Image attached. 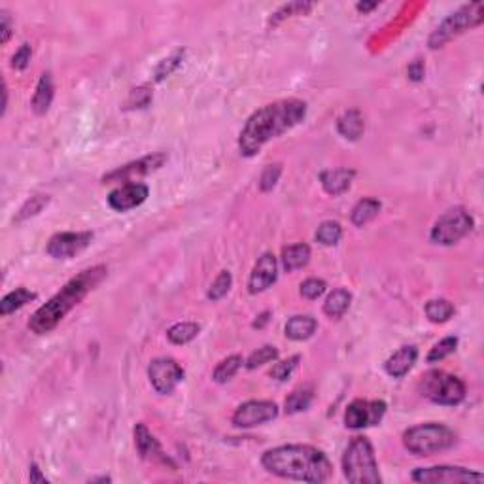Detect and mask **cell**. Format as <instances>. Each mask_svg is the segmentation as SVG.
I'll list each match as a JSON object with an SVG mask.
<instances>
[{"instance_id": "cell-1", "label": "cell", "mask_w": 484, "mask_h": 484, "mask_svg": "<svg viewBox=\"0 0 484 484\" xmlns=\"http://www.w3.org/2000/svg\"><path fill=\"white\" fill-rule=\"evenodd\" d=\"M307 116V103L299 99H284L265 104L246 119L238 135V150L244 157H253L269 140L278 138Z\"/></svg>"}, {"instance_id": "cell-2", "label": "cell", "mask_w": 484, "mask_h": 484, "mask_svg": "<svg viewBox=\"0 0 484 484\" xmlns=\"http://www.w3.org/2000/svg\"><path fill=\"white\" fill-rule=\"evenodd\" d=\"M261 465L271 475L280 479L299 480V483H328L333 465L326 452L311 445H282L269 448L261 456Z\"/></svg>"}, {"instance_id": "cell-3", "label": "cell", "mask_w": 484, "mask_h": 484, "mask_svg": "<svg viewBox=\"0 0 484 484\" xmlns=\"http://www.w3.org/2000/svg\"><path fill=\"white\" fill-rule=\"evenodd\" d=\"M106 273L108 269L104 265H97V267H91V269L81 271L80 275L74 276L61 288L59 293H55L46 305H42L34 312L31 320H29V329L36 335H46L49 331H54L61 323V320L72 308L78 307L89 291L95 290L103 282Z\"/></svg>"}, {"instance_id": "cell-4", "label": "cell", "mask_w": 484, "mask_h": 484, "mask_svg": "<svg viewBox=\"0 0 484 484\" xmlns=\"http://www.w3.org/2000/svg\"><path fill=\"white\" fill-rule=\"evenodd\" d=\"M343 473L352 484H380L378 463L371 441L367 437H354L343 454Z\"/></svg>"}, {"instance_id": "cell-5", "label": "cell", "mask_w": 484, "mask_h": 484, "mask_svg": "<svg viewBox=\"0 0 484 484\" xmlns=\"http://www.w3.org/2000/svg\"><path fill=\"white\" fill-rule=\"evenodd\" d=\"M405 448L415 456H431L456 445V433L447 425L428 422L413 425L403 433Z\"/></svg>"}, {"instance_id": "cell-6", "label": "cell", "mask_w": 484, "mask_h": 484, "mask_svg": "<svg viewBox=\"0 0 484 484\" xmlns=\"http://www.w3.org/2000/svg\"><path fill=\"white\" fill-rule=\"evenodd\" d=\"M418 390L431 403L445 405V407H454L465 399V384L450 373L439 371V369L424 373L420 377Z\"/></svg>"}, {"instance_id": "cell-7", "label": "cell", "mask_w": 484, "mask_h": 484, "mask_svg": "<svg viewBox=\"0 0 484 484\" xmlns=\"http://www.w3.org/2000/svg\"><path fill=\"white\" fill-rule=\"evenodd\" d=\"M483 19H484L483 2H471V4L462 6L460 10L450 14V16H448L447 19L431 33L428 44H430L431 49L443 48L445 44H448L456 36H460V34H463L465 31H469V29L479 27L480 23H483Z\"/></svg>"}, {"instance_id": "cell-8", "label": "cell", "mask_w": 484, "mask_h": 484, "mask_svg": "<svg viewBox=\"0 0 484 484\" xmlns=\"http://www.w3.org/2000/svg\"><path fill=\"white\" fill-rule=\"evenodd\" d=\"M473 216L469 214L463 206H454V208L447 210L445 214L437 218V221L431 227L430 238L431 242L441 244V246H452V244L462 241L463 237H468L469 233L473 231Z\"/></svg>"}, {"instance_id": "cell-9", "label": "cell", "mask_w": 484, "mask_h": 484, "mask_svg": "<svg viewBox=\"0 0 484 484\" xmlns=\"http://www.w3.org/2000/svg\"><path fill=\"white\" fill-rule=\"evenodd\" d=\"M413 480L424 484H480L484 475L458 465H435L416 469L413 473Z\"/></svg>"}, {"instance_id": "cell-10", "label": "cell", "mask_w": 484, "mask_h": 484, "mask_svg": "<svg viewBox=\"0 0 484 484\" xmlns=\"http://www.w3.org/2000/svg\"><path fill=\"white\" fill-rule=\"evenodd\" d=\"M148 378L157 393L168 395L183 380V369L173 358H156L148 365Z\"/></svg>"}, {"instance_id": "cell-11", "label": "cell", "mask_w": 484, "mask_h": 484, "mask_svg": "<svg viewBox=\"0 0 484 484\" xmlns=\"http://www.w3.org/2000/svg\"><path fill=\"white\" fill-rule=\"evenodd\" d=\"M386 415V403L384 401H365L356 399L346 407L345 425L350 430H363L369 425H377Z\"/></svg>"}, {"instance_id": "cell-12", "label": "cell", "mask_w": 484, "mask_h": 484, "mask_svg": "<svg viewBox=\"0 0 484 484\" xmlns=\"http://www.w3.org/2000/svg\"><path fill=\"white\" fill-rule=\"evenodd\" d=\"M167 153L163 151H157V153H151V156H146L138 161H131L123 167L116 168L112 173H108L103 176V183H116V182H127L129 180H135L138 176H146V174L156 173L159 168L167 163Z\"/></svg>"}, {"instance_id": "cell-13", "label": "cell", "mask_w": 484, "mask_h": 484, "mask_svg": "<svg viewBox=\"0 0 484 484\" xmlns=\"http://www.w3.org/2000/svg\"><path fill=\"white\" fill-rule=\"evenodd\" d=\"M91 241L93 233L89 231L57 233V235L49 238L46 252H48L49 258L54 259H70L78 256L80 252H84L91 244Z\"/></svg>"}, {"instance_id": "cell-14", "label": "cell", "mask_w": 484, "mask_h": 484, "mask_svg": "<svg viewBox=\"0 0 484 484\" xmlns=\"http://www.w3.org/2000/svg\"><path fill=\"white\" fill-rule=\"evenodd\" d=\"M276 416H278V405L275 401H246L235 410L233 424L246 430V428H256L265 422H271Z\"/></svg>"}, {"instance_id": "cell-15", "label": "cell", "mask_w": 484, "mask_h": 484, "mask_svg": "<svg viewBox=\"0 0 484 484\" xmlns=\"http://www.w3.org/2000/svg\"><path fill=\"white\" fill-rule=\"evenodd\" d=\"M148 195H150V189L146 183L129 182L123 183L121 188L114 189L112 193L108 195V205L116 212H129L142 205L148 199Z\"/></svg>"}, {"instance_id": "cell-16", "label": "cell", "mask_w": 484, "mask_h": 484, "mask_svg": "<svg viewBox=\"0 0 484 484\" xmlns=\"http://www.w3.org/2000/svg\"><path fill=\"white\" fill-rule=\"evenodd\" d=\"M278 276V265H276V258L271 252H265L261 258L256 261L250 278H248V291L256 296L261 291L269 290L271 286L276 282Z\"/></svg>"}, {"instance_id": "cell-17", "label": "cell", "mask_w": 484, "mask_h": 484, "mask_svg": "<svg viewBox=\"0 0 484 484\" xmlns=\"http://www.w3.org/2000/svg\"><path fill=\"white\" fill-rule=\"evenodd\" d=\"M133 433H135L136 452H138L142 460H146V462H161L165 463V465L168 463V465H173L174 468V463L171 462V458L163 452L159 441L151 435V431L148 430L144 424H136Z\"/></svg>"}, {"instance_id": "cell-18", "label": "cell", "mask_w": 484, "mask_h": 484, "mask_svg": "<svg viewBox=\"0 0 484 484\" xmlns=\"http://www.w3.org/2000/svg\"><path fill=\"white\" fill-rule=\"evenodd\" d=\"M416 360H418V350H416V346L413 345L401 346L398 352H393V354L388 358L386 363H384V369H386V373L390 377L401 378L413 369Z\"/></svg>"}, {"instance_id": "cell-19", "label": "cell", "mask_w": 484, "mask_h": 484, "mask_svg": "<svg viewBox=\"0 0 484 484\" xmlns=\"http://www.w3.org/2000/svg\"><path fill=\"white\" fill-rule=\"evenodd\" d=\"M356 171H352V168H329V171H323L320 174V182H322L326 193L337 197V195L348 191Z\"/></svg>"}, {"instance_id": "cell-20", "label": "cell", "mask_w": 484, "mask_h": 484, "mask_svg": "<svg viewBox=\"0 0 484 484\" xmlns=\"http://www.w3.org/2000/svg\"><path fill=\"white\" fill-rule=\"evenodd\" d=\"M54 80H51V74L49 72H44L40 76V80L36 84V91L33 95V101H31V106H33V112L36 116H44L48 112L51 103H54Z\"/></svg>"}, {"instance_id": "cell-21", "label": "cell", "mask_w": 484, "mask_h": 484, "mask_svg": "<svg viewBox=\"0 0 484 484\" xmlns=\"http://www.w3.org/2000/svg\"><path fill=\"white\" fill-rule=\"evenodd\" d=\"M316 328V318L308 316V314H297L286 323V337L291 341H307L314 335Z\"/></svg>"}, {"instance_id": "cell-22", "label": "cell", "mask_w": 484, "mask_h": 484, "mask_svg": "<svg viewBox=\"0 0 484 484\" xmlns=\"http://www.w3.org/2000/svg\"><path fill=\"white\" fill-rule=\"evenodd\" d=\"M337 131L346 140H358L365 131V121L360 110H346L337 121Z\"/></svg>"}, {"instance_id": "cell-23", "label": "cell", "mask_w": 484, "mask_h": 484, "mask_svg": "<svg viewBox=\"0 0 484 484\" xmlns=\"http://www.w3.org/2000/svg\"><path fill=\"white\" fill-rule=\"evenodd\" d=\"M308 261H311V246L308 244L299 242V244H291V246H286L282 250V265L288 273L307 267Z\"/></svg>"}, {"instance_id": "cell-24", "label": "cell", "mask_w": 484, "mask_h": 484, "mask_svg": "<svg viewBox=\"0 0 484 484\" xmlns=\"http://www.w3.org/2000/svg\"><path fill=\"white\" fill-rule=\"evenodd\" d=\"M312 399H314V388L311 384H303V386L296 388L293 392L286 398L284 409L288 415H296V413H303L311 407Z\"/></svg>"}, {"instance_id": "cell-25", "label": "cell", "mask_w": 484, "mask_h": 484, "mask_svg": "<svg viewBox=\"0 0 484 484\" xmlns=\"http://www.w3.org/2000/svg\"><path fill=\"white\" fill-rule=\"evenodd\" d=\"M350 303H352V293L345 288H337L328 296L326 303H323V312L329 318H341L345 316V312L348 311Z\"/></svg>"}, {"instance_id": "cell-26", "label": "cell", "mask_w": 484, "mask_h": 484, "mask_svg": "<svg viewBox=\"0 0 484 484\" xmlns=\"http://www.w3.org/2000/svg\"><path fill=\"white\" fill-rule=\"evenodd\" d=\"M380 203L377 199H371V197H367V199L358 201L352 208V223L356 227H363L365 223H369L371 220H375L380 212Z\"/></svg>"}, {"instance_id": "cell-27", "label": "cell", "mask_w": 484, "mask_h": 484, "mask_svg": "<svg viewBox=\"0 0 484 484\" xmlns=\"http://www.w3.org/2000/svg\"><path fill=\"white\" fill-rule=\"evenodd\" d=\"M34 299H36V293L29 291L27 288H17V290L10 291V293L0 301V314H2V316H8V314L19 311V308H23L27 303L34 301Z\"/></svg>"}, {"instance_id": "cell-28", "label": "cell", "mask_w": 484, "mask_h": 484, "mask_svg": "<svg viewBox=\"0 0 484 484\" xmlns=\"http://www.w3.org/2000/svg\"><path fill=\"white\" fill-rule=\"evenodd\" d=\"M454 305L448 299H431L425 303V316L433 323H445L454 316Z\"/></svg>"}, {"instance_id": "cell-29", "label": "cell", "mask_w": 484, "mask_h": 484, "mask_svg": "<svg viewBox=\"0 0 484 484\" xmlns=\"http://www.w3.org/2000/svg\"><path fill=\"white\" fill-rule=\"evenodd\" d=\"M201 326L195 322H180L174 323L173 328L167 331V339L173 343V345H188L191 341L199 335Z\"/></svg>"}, {"instance_id": "cell-30", "label": "cell", "mask_w": 484, "mask_h": 484, "mask_svg": "<svg viewBox=\"0 0 484 484\" xmlns=\"http://www.w3.org/2000/svg\"><path fill=\"white\" fill-rule=\"evenodd\" d=\"M242 363H244V361H242V358L238 354L227 356L226 360H221L220 363H218V367L214 369L212 378H214V382H218V384H223V382L231 380V378L238 373Z\"/></svg>"}, {"instance_id": "cell-31", "label": "cell", "mask_w": 484, "mask_h": 484, "mask_svg": "<svg viewBox=\"0 0 484 484\" xmlns=\"http://www.w3.org/2000/svg\"><path fill=\"white\" fill-rule=\"evenodd\" d=\"M343 237V227L339 226V221L328 220L322 221L316 231V241L322 244V246H335L337 242Z\"/></svg>"}, {"instance_id": "cell-32", "label": "cell", "mask_w": 484, "mask_h": 484, "mask_svg": "<svg viewBox=\"0 0 484 484\" xmlns=\"http://www.w3.org/2000/svg\"><path fill=\"white\" fill-rule=\"evenodd\" d=\"M48 203L49 195H33V197L19 208V212H17L16 216V221H25L29 220V218H34V216L40 214V212L48 206Z\"/></svg>"}, {"instance_id": "cell-33", "label": "cell", "mask_w": 484, "mask_h": 484, "mask_svg": "<svg viewBox=\"0 0 484 484\" xmlns=\"http://www.w3.org/2000/svg\"><path fill=\"white\" fill-rule=\"evenodd\" d=\"M231 284H233L231 273H229V271H221L220 275H218V278H216L214 282H212V286H210L206 297H208L210 301H220V299H223V297L229 293Z\"/></svg>"}, {"instance_id": "cell-34", "label": "cell", "mask_w": 484, "mask_h": 484, "mask_svg": "<svg viewBox=\"0 0 484 484\" xmlns=\"http://www.w3.org/2000/svg\"><path fill=\"white\" fill-rule=\"evenodd\" d=\"M276 358H278V350H276L275 346L265 345L250 354V358L246 360V367L248 369H256V367H261V365H265V363L275 361Z\"/></svg>"}, {"instance_id": "cell-35", "label": "cell", "mask_w": 484, "mask_h": 484, "mask_svg": "<svg viewBox=\"0 0 484 484\" xmlns=\"http://www.w3.org/2000/svg\"><path fill=\"white\" fill-rule=\"evenodd\" d=\"M456 346H458L456 337H447V339L439 341V343L430 350L428 361H430V363H437V361L445 360V358H448V356L456 352Z\"/></svg>"}, {"instance_id": "cell-36", "label": "cell", "mask_w": 484, "mask_h": 484, "mask_svg": "<svg viewBox=\"0 0 484 484\" xmlns=\"http://www.w3.org/2000/svg\"><path fill=\"white\" fill-rule=\"evenodd\" d=\"M299 361H301V356H291L288 360L278 361V363L271 369V377L278 382L288 380V378L291 377V373L296 371L297 365H299Z\"/></svg>"}, {"instance_id": "cell-37", "label": "cell", "mask_w": 484, "mask_h": 484, "mask_svg": "<svg viewBox=\"0 0 484 484\" xmlns=\"http://www.w3.org/2000/svg\"><path fill=\"white\" fill-rule=\"evenodd\" d=\"M151 97L153 93L150 91V87H136L129 93V99H127V110H135V108H146L151 103Z\"/></svg>"}, {"instance_id": "cell-38", "label": "cell", "mask_w": 484, "mask_h": 484, "mask_svg": "<svg viewBox=\"0 0 484 484\" xmlns=\"http://www.w3.org/2000/svg\"><path fill=\"white\" fill-rule=\"evenodd\" d=\"M280 174H282V165H280V163L267 165L263 174H261V178H259V189H261L263 193L271 191V189L276 186V182H278Z\"/></svg>"}, {"instance_id": "cell-39", "label": "cell", "mask_w": 484, "mask_h": 484, "mask_svg": "<svg viewBox=\"0 0 484 484\" xmlns=\"http://www.w3.org/2000/svg\"><path fill=\"white\" fill-rule=\"evenodd\" d=\"M183 59V51H176L174 55H171L168 59L161 61L159 63V66L156 69V81H161L165 80L167 76H171L174 72V70L180 66V63H182Z\"/></svg>"}, {"instance_id": "cell-40", "label": "cell", "mask_w": 484, "mask_h": 484, "mask_svg": "<svg viewBox=\"0 0 484 484\" xmlns=\"http://www.w3.org/2000/svg\"><path fill=\"white\" fill-rule=\"evenodd\" d=\"M326 282L322 278H307L301 284V296L308 301H314L318 297L323 296V291H326Z\"/></svg>"}, {"instance_id": "cell-41", "label": "cell", "mask_w": 484, "mask_h": 484, "mask_svg": "<svg viewBox=\"0 0 484 484\" xmlns=\"http://www.w3.org/2000/svg\"><path fill=\"white\" fill-rule=\"evenodd\" d=\"M312 10V4H307V2H291V4L282 6L278 11L275 14V17L271 19V23H278L280 19H284L286 16H303V14H307V11Z\"/></svg>"}, {"instance_id": "cell-42", "label": "cell", "mask_w": 484, "mask_h": 484, "mask_svg": "<svg viewBox=\"0 0 484 484\" xmlns=\"http://www.w3.org/2000/svg\"><path fill=\"white\" fill-rule=\"evenodd\" d=\"M31 57H33L31 44H23L21 48L16 51V55L11 57V66L16 70H25L29 66V63H31Z\"/></svg>"}, {"instance_id": "cell-43", "label": "cell", "mask_w": 484, "mask_h": 484, "mask_svg": "<svg viewBox=\"0 0 484 484\" xmlns=\"http://www.w3.org/2000/svg\"><path fill=\"white\" fill-rule=\"evenodd\" d=\"M11 36V19L8 16V11H0V42L8 44Z\"/></svg>"}, {"instance_id": "cell-44", "label": "cell", "mask_w": 484, "mask_h": 484, "mask_svg": "<svg viewBox=\"0 0 484 484\" xmlns=\"http://www.w3.org/2000/svg\"><path fill=\"white\" fill-rule=\"evenodd\" d=\"M407 74H409V78L413 81H422L424 80V74H425V65L424 61L422 59H415L413 63L409 65V69H407Z\"/></svg>"}, {"instance_id": "cell-45", "label": "cell", "mask_w": 484, "mask_h": 484, "mask_svg": "<svg viewBox=\"0 0 484 484\" xmlns=\"http://www.w3.org/2000/svg\"><path fill=\"white\" fill-rule=\"evenodd\" d=\"M29 480H31V483L48 484V479H46V477H44V475L40 473V469H38L36 463H33V465H31V473H29Z\"/></svg>"}, {"instance_id": "cell-46", "label": "cell", "mask_w": 484, "mask_h": 484, "mask_svg": "<svg viewBox=\"0 0 484 484\" xmlns=\"http://www.w3.org/2000/svg\"><path fill=\"white\" fill-rule=\"evenodd\" d=\"M377 6H378V2H358V4H356V10L367 14V11L375 10Z\"/></svg>"}, {"instance_id": "cell-47", "label": "cell", "mask_w": 484, "mask_h": 484, "mask_svg": "<svg viewBox=\"0 0 484 484\" xmlns=\"http://www.w3.org/2000/svg\"><path fill=\"white\" fill-rule=\"evenodd\" d=\"M269 312H263V314H261V316H259V322L258 320H256V322H253V328H263L265 323H267V320H269Z\"/></svg>"}, {"instance_id": "cell-48", "label": "cell", "mask_w": 484, "mask_h": 484, "mask_svg": "<svg viewBox=\"0 0 484 484\" xmlns=\"http://www.w3.org/2000/svg\"><path fill=\"white\" fill-rule=\"evenodd\" d=\"M2 97H4V101H2V114H6V108H8V87H2Z\"/></svg>"}]
</instances>
